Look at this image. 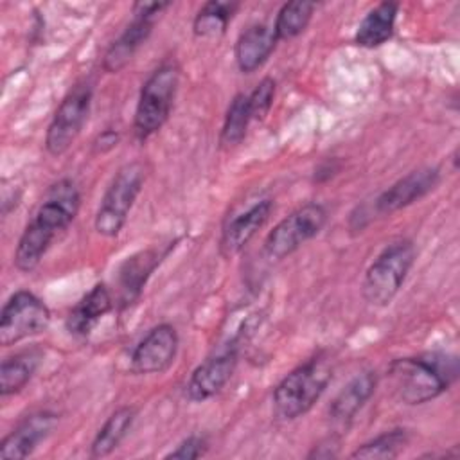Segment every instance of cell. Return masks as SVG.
<instances>
[{
	"label": "cell",
	"instance_id": "obj_1",
	"mask_svg": "<svg viewBox=\"0 0 460 460\" xmlns=\"http://www.w3.org/2000/svg\"><path fill=\"white\" fill-rule=\"evenodd\" d=\"M79 205L81 194L72 180L63 178L49 187L43 201L18 239L14 250L16 270L31 273L40 266L58 234L65 232L75 219Z\"/></svg>",
	"mask_w": 460,
	"mask_h": 460
},
{
	"label": "cell",
	"instance_id": "obj_2",
	"mask_svg": "<svg viewBox=\"0 0 460 460\" xmlns=\"http://www.w3.org/2000/svg\"><path fill=\"white\" fill-rule=\"evenodd\" d=\"M456 374V358L440 352L399 358L388 367L395 397L410 406L437 399L451 386Z\"/></svg>",
	"mask_w": 460,
	"mask_h": 460
},
{
	"label": "cell",
	"instance_id": "obj_3",
	"mask_svg": "<svg viewBox=\"0 0 460 460\" xmlns=\"http://www.w3.org/2000/svg\"><path fill=\"white\" fill-rule=\"evenodd\" d=\"M332 365L325 354H316L293 368L273 390V411L280 420H295L307 413L325 392Z\"/></svg>",
	"mask_w": 460,
	"mask_h": 460
},
{
	"label": "cell",
	"instance_id": "obj_4",
	"mask_svg": "<svg viewBox=\"0 0 460 460\" xmlns=\"http://www.w3.org/2000/svg\"><path fill=\"white\" fill-rule=\"evenodd\" d=\"M415 261V246L408 239L390 243L368 266L363 279V296L374 307L388 305L399 293Z\"/></svg>",
	"mask_w": 460,
	"mask_h": 460
},
{
	"label": "cell",
	"instance_id": "obj_5",
	"mask_svg": "<svg viewBox=\"0 0 460 460\" xmlns=\"http://www.w3.org/2000/svg\"><path fill=\"white\" fill-rule=\"evenodd\" d=\"M178 83V66L172 63H164L142 84L133 119V131L140 142L147 140L167 122Z\"/></svg>",
	"mask_w": 460,
	"mask_h": 460
},
{
	"label": "cell",
	"instance_id": "obj_6",
	"mask_svg": "<svg viewBox=\"0 0 460 460\" xmlns=\"http://www.w3.org/2000/svg\"><path fill=\"white\" fill-rule=\"evenodd\" d=\"M144 180L146 169L140 162H129L115 172L93 219L97 234L104 237H117L120 234L128 214L131 212L133 203L142 190Z\"/></svg>",
	"mask_w": 460,
	"mask_h": 460
},
{
	"label": "cell",
	"instance_id": "obj_7",
	"mask_svg": "<svg viewBox=\"0 0 460 460\" xmlns=\"http://www.w3.org/2000/svg\"><path fill=\"white\" fill-rule=\"evenodd\" d=\"M327 223V210L320 203H305L279 221L264 241L270 259L280 261L316 237Z\"/></svg>",
	"mask_w": 460,
	"mask_h": 460
},
{
	"label": "cell",
	"instance_id": "obj_8",
	"mask_svg": "<svg viewBox=\"0 0 460 460\" xmlns=\"http://www.w3.org/2000/svg\"><path fill=\"white\" fill-rule=\"evenodd\" d=\"M92 106V86L86 81L77 83L63 97L52 120L47 128L45 147L52 156H59L68 151V147L79 137L83 126L88 120Z\"/></svg>",
	"mask_w": 460,
	"mask_h": 460
},
{
	"label": "cell",
	"instance_id": "obj_9",
	"mask_svg": "<svg viewBox=\"0 0 460 460\" xmlns=\"http://www.w3.org/2000/svg\"><path fill=\"white\" fill-rule=\"evenodd\" d=\"M50 323L47 304L34 293L20 289L9 296L0 314V345L11 347L18 341L41 334Z\"/></svg>",
	"mask_w": 460,
	"mask_h": 460
},
{
	"label": "cell",
	"instance_id": "obj_10",
	"mask_svg": "<svg viewBox=\"0 0 460 460\" xmlns=\"http://www.w3.org/2000/svg\"><path fill=\"white\" fill-rule=\"evenodd\" d=\"M169 7L165 2H138L133 7V20L124 32L106 49L102 68L110 74L120 72L135 56V52L149 38L156 16Z\"/></svg>",
	"mask_w": 460,
	"mask_h": 460
},
{
	"label": "cell",
	"instance_id": "obj_11",
	"mask_svg": "<svg viewBox=\"0 0 460 460\" xmlns=\"http://www.w3.org/2000/svg\"><path fill=\"white\" fill-rule=\"evenodd\" d=\"M178 345V332L172 325H155L133 349L131 370L138 376L165 372L174 363Z\"/></svg>",
	"mask_w": 460,
	"mask_h": 460
},
{
	"label": "cell",
	"instance_id": "obj_12",
	"mask_svg": "<svg viewBox=\"0 0 460 460\" xmlns=\"http://www.w3.org/2000/svg\"><path fill=\"white\" fill-rule=\"evenodd\" d=\"M237 361H239L237 345L226 347L225 350L207 358L190 374L187 386H185L187 397L194 402H203V401L214 397L216 394H219L221 388L234 376Z\"/></svg>",
	"mask_w": 460,
	"mask_h": 460
},
{
	"label": "cell",
	"instance_id": "obj_13",
	"mask_svg": "<svg viewBox=\"0 0 460 460\" xmlns=\"http://www.w3.org/2000/svg\"><path fill=\"white\" fill-rule=\"evenodd\" d=\"M440 181V171L437 167H420L408 172L386 190H383L376 201L374 208L377 214H394L401 208L410 207L411 203L428 196Z\"/></svg>",
	"mask_w": 460,
	"mask_h": 460
},
{
	"label": "cell",
	"instance_id": "obj_14",
	"mask_svg": "<svg viewBox=\"0 0 460 460\" xmlns=\"http://www.w3.org/2000/svg\"><path fill=\"white\" fill-rule=\"evenodd\" d=\"M58 424V415L49 410L27 415L4 440L0 442L2 460H23L43 442Z\"/></svg>",
	"mask_w": 460,
	"mask_h": 460
},
{
	"label": "cell",
	"instance_id": "obj_15",
	"mask_svg": "<svg viewBox=\"0 0 460 460\" xmlns=\"http://www.w3.org/2000/svg\"><path fill=\"white\" fill-rule=\"evenodd\" d=\"M377 386V376L372 370H365L354 376L332 399L329 406V420L334 429L345 431L354 420L356 413L372 397Z\"/></svg>",
	"mask_w": 460,
	"mask_h": 460
},
{
	"label": "cell",
	"instance_id": "obj_16",
	"mask_svg": "<svg viewBox=\"0 0 460 460\" xmlns=\"http://www.w3.org/2000/svg\"><path fill=\"white\" fill-rule=\"evenodd\" d=\"M165 253L167 250L160 252L156 248H147L133 253L120 264L119 275H117V291H119L120 307H128L135 300H138L147 279L151 277V273L160 264Z\"/></svg>",
	"mask_w": 460,
	"mask_h": 460
},
{
	"label": "cell",
	"instance_id": "obj_17",
	"mask_svg": "<svg viewBox=\"0 0 460 460\" xmlns=\"http://www.w3.org/2000/svg\"><path fill=\"white\" fill-rule=\"evenodd\" d=\"M271 208H273L271 199H261L253 203L250 208H246L244 212L232 217L228 225L223 228L219 252L225 257L237 255L250 243V239L264 226V223L271 214Z\"/></svg>",
	"mask_w": 460,
	"mask_h": 460
},
{
	"label": "cell",
	"instance_id": "obj_18",
	"mask_svg": "<svg viewBox=\"0 0 460 460\" xmlns=\"http://www.w3.org/2000/svg\"><path fill=\"white\" fill-rule=\"evenodd\" d=\"M277 36L271 25L255 23L243 31L235 41L234 56L237 68L244 74H252L261 68L271 56L277 45Z\"/></svg>",
	"mask_w": 460,
	"mask_h": 460
},
{
	"label": "cell",
	"instance_id": "obj_19",
	"mask_svg": "<svg viewBox=\"0 0 460 460\" xmlns=\"http://www.w3.org/2000/svg\"><path fill=\"white\" fill-rule=\"evenodd\" d=\"M113 307V298L104 284H95L68 313L66 331L74 336H88L97 322Z\"/></svg>",
	"mask_w": 460,
	"mask_h": 460
},
{
	"label": "cell",
	"instance_id": "obj_20",
	"mask_svg": "<svg viewBox=\"0 0 460 460\" xmlns=\"http://www.w3.org/2000/svg\"><path fill=\"white\" fill-rule=\"evenodd\" d=\"M397 11L399 4L395 2H381L372 7L359 22L354 41L365 49H374L388 41L394 34Z\"/></svg>",
	"mask_w": 460,
	"mask_h": 460
},
{
	"label": "cell",
	"instance_id": "obj_21",
	"mask_svg": "<svg viewBox=\"0 0 460 460\" xmlns=\"http://www.w3.org/2000/svg\"><path fill=\"white\" fill-rule=\"evenodd\" d=\"M135 417H137V410L133 406H122V408L115 410L106 419V422L101 426L95 438L92 440L90 456L104 458V456L111 455L120 446V442L124 440L128 431L131 429Z\"/></svg>",
	"mask_w": 460,
	"mask_h": 460
},
{
	"label": "cell",
	"instance_id": "obj_22",
	"mask_svg": "<svg viewBox=\"0 0 460 460\" xmlns=\"http://www.w3.org/2000/svg\"><path fill=\"white\" fill-rule=\"evenodd\" d=\"M41 354L36 349L18 352L0 365V394L2 397L18 394L34 376L40 365Z\"/></svg>",
	"mask_w": 460,
	"mask_h": 460
},
{
	"label": "cell",
	"instance_id": "obj_23",
	"mask_svg": "<svg viewBox=\"0 0 460 460\" xmlns=\"http://www.w3.org/2000/svg\"><path fill=\"white\" fill-rule=\"evenodd\" d=\"M314 4L313 2H305V0H293V2H286L273 23V31L277 40H291L296 38L298 34H302L309 22L311 16L314 13Z\"/></svg>",
	"mask_w": 460,
	"mask_h": 460
},
{
	"label": "cell",
	"instance_id": "obj_24",
	"mask_svg": "<svg viewBox=\"0 0 460 460\" xmlns=\"http://www.w3.org/2000/svg\"><path fill=\"white\" fill-rule=\"evenodd\" d=\"M237 4L230 2H207L196 14L192 31L198 38H214L226 31Z\"/></svg>",
	"mask_w": 460,
	"mask_h": 460
},
{
	"label": "cell",
	"instance_id": "obj_25",
	"mask_svg": "<svg viewBox=\"0 0 460 460\" xmlns=\"http://www.w3.org/2000/svg\"><path fill=\"white\" fill-rule=\"evenodd\" d=\"M252 120L250 115V106H248V95L246 93H237L226 110L225 122L221 128V137L219 142L223 147H234L243 142L248 131V124Z\"/></svg>",
	"mask_w": 460,
	"mask_h": 460
},
{
	"label": "cell",
	"instance_id": "obj_26",
	"mask_svg": "<svg viewBox=\"0 0 460 460\" xmlns=\"http://www.w3.org/2000/svg\"><path fill=\"white\" fill-rule=\"evenodd\" d=\"M410 435L402 428H395L390 431H385L377 435L376 438L361 444L356 451H352L350 458H395L402 453V449L408 446Z\"/></svg>",
	"mask_w": 460,
	"mask_h": 460
},
{
	"label": "cell",
	"instance_id": "obj_27",
	"mask_svg": "<svg viewBox=\"0 0 460 460\" xmlns=\"http://www.w3.org/2000/svg\"><path fill=\"white\" fill-rule=\"evenodd\" d=\"M273 99H275V81L271 77L261 79L253 88V92L248 95L252 120H262L270 113L273 106Z\"/></svg>",
	"mask_w": 460,
	"mask_h": 460
},
{
	"label": "cell",
	"instance_id": "obj_28",
	"mask_svg": "<svg viewBox=\"0 0 460 460\" xmlns=\"http://www.w3.org/2000/svg\"><path fill=\"white\" fill-rule=\"evenodd\" d=\"M208 449V444H207V438L203 437H187L185 440H181L176 449H172L171 453L165 455V458H180V460H194V458H199L207 453Z\"/></svg>",
	"mask_w": 460,
	"mask_h": 460
},
{
	"label": "cell",
	"instance_id": "obj_29",
	"mask_svg": "<svg viewBox=\"0 0 460 460\" xmlns=\"http://www.w3.org/2000/svg\"><path fill=\"white\" fill-rule=\"evenodd\" d=\"M119 140H120V135L115 129L108 128V129L101 131L95 137V140L92 142V149H93V153H101L102 155V153L111 151L119 144Z\"/></svg>",
	"mask_w": 460,
	"mask_h": 460
}]
</instances>
